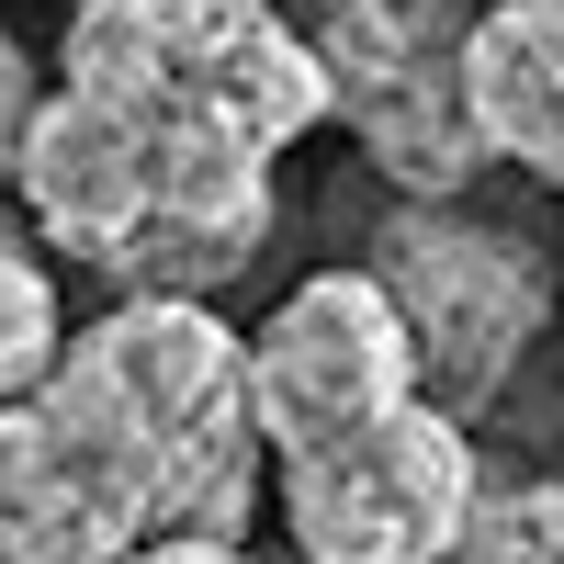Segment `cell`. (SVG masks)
<instances>
[{
	"instance_id": "2",
	"label": "cell",
	"mask_w": 564,
	"mask_h": 564,
	"mask_svg": "<svg viewBox=\"0 0 564 564\" xmlns=\"http://www.w3.org/2000/svg\"><path fill=\"white\" fill-rule=\"evenodd\" d=\"M34 395L90 417L170 531H249L260 497V406H249V339L215 316V294H113L90 327H68L57 372Z\"/></svg>"
},
{
	"instance_id": "3",
	"label": "cell",
	"mask_w": 564,
	"mask_h": 564,
	"mask_svg": "<svg viewBox=\"0 0 564 564\" xmlns=\"http://www.w3.org/2000/svg\"><path fill=\"white\" fill-rule=\"evenodd\" d=\"M372 271L417 327V372L452 417H497L553 327V238L475 193H395L372 226Z\"/></svg>"
},
{
	"instance_id": "14",
	"label": "cell",
	"mask_w": 564,
	"mask_h": 564,
	"mask_svg": "<svg viewBox=\"0 0 564 564\" xmlns=\"http://www.w3.org/2000/svg\"><path fill=\"white\" fill-rule=\"evenodd\" d=\"M57 12H68V0H57Z\"/></svg>"
},
{
	"instance_id": "4",
	"label": "cell",
	"mask_w": 564,
	"mask_h": 564,
	"mask_svg": "<svg viewBox=\"0 0 564 564\" xmlns=\"http://www.w3.org/2000/svg\"><path fill=\"white\" fill-rule=\"evenodd\" d=\"M327 68V113L395 193H475L497 170L475 135V0H294Z\"/></svg>"
},
{
	"instance_id": "11",
	"label": "cell",
	"mask_w": 564,
	"mask_h": 564,
	"mask_svg": "<svg viewBox=\"0 0 564 564\" xmlns=\"http://www.w3.org/2000/svg\"><path fill=\"white\" fill-rule=\"evenodd\" d=\"M45 113V68L23 57V34L0 23V193H12V170H23V135Z\"/></svg>"
},
{
	"instance_id": "8",
	"label": "cell",
	"mask_w": 564,
	"mask_h": 564,
	"mask_svg": "<svg viewBox=\"0 0 564 564\" xmlns=\"http://www.w3.org/2000/svg\"><path fill=\"white\" fill-rule=\"evenodd\" d=\"M463 79H475L486 159L564 193V0H486Z\"/></svg>"
},
{
	"instance_id": "6",
	"label": "cell",
	"mask_w": 564,
	"mask_h": 564,
	"mask_svg": "<svg viewBox=\"0 0 564 564\" xmlns=\"http://www.w3.org/2000/svg\"><path fill=\"white\" fill-rule=\"evenodd\" d=\"M406 395H430V372H417V327H406V305L384 294L372 260L294 282L249 339V406H260L271 463L305 452V441H339V430H361V417H384Z\"/></svg>"
},
{
	"instance_id": "10",
	"label": "cell",
	"mask_w": 564,
	"mask_h": 564,
	"mask_svg": "<svg viewBox=\"0 0 564 564\" xmlns=\"http://www.w3.org/2000/svg\"><path fill=\"white\" fill-rule=\"evenodd\" d=\"M441 564H564V475H486L475 520L452 531Z\"/></svg>"
},
{
	"instance_id": "12",
	"label": "cell",
	"mask_w": 564,
	"mask_h": 564,
	"mask_svg": "<svg viewBox=\"0 0 564 564\" xmlns=\"http://www.w3.org/2000/svg\"><path fill=\"white\" fill-rule=\"evenodd\" d=\"M124 564H260V553L226 542V531H159V542H135Z\"/></svg>"
},
{
	"instance_id": "1",
	"label": "cell",
	"mask_w": 564,
	"mask_h": 564,
	"mask_svg": "<svg viewBox=\"0 0 564 564\" xmlns=\"http://www.w3.org/2000/svg\"><path fill=\"white\" fill-rule=\"evenodd\" d=\"M327 124L282 0H68L12 204L113 294H215L271 249V159Z\"/></svg>"
},
{
	"instance_id": "9",
	"label": "cell",
	"mask_w": 564,
	"mask_h": 564,
	"mask_svg": "<svg viewBox=\"0 0 564 564\" xmlns=\"http://www.w3.org/2000/svg\"><path fill=\"white\" fill-rule=\"evenodd\" d=\"M68 350V305H57V271H45V238L23 204H0V395H34Z\"/></svg>"
},
{
	"instance_id": "5",
	"label": "cell",
	"mask_w": 564,
	"mask_h": 564,
	"mask_svg": "<svg viewBox=\"0 0 564 564\" xmlns=\"http://www.w3.org/2000/svg\"><path fill=\"white\" fill-rule=\"evenodd\" d=\"M271 486L305 564H441L486 497V452H475V417H452L441 395H406L339 441L282 452Z\"/></svg>"
},
{
	"instance_id": "13",
	"label": "cell",
	"mask_w": 564,
	"mask_h": 564,
	"mask_svg": "<svg viewBox=\"0 0 564 564\" xmlns=\"http://www.w3.org/2000/svg\"><path fill=\"white\" fill-rule=\"evenodd\" d=\"M282 12H294V0H282Z\"/></svg>"
},
{
	"instance_id": "7",
	"label": "cell",
	"mask_w": 564,
	"mask_h": 564,
	"mask_svg": "<svg viewBox=\"0 0 564 564\" xmlns=\"http://www.w3.org/2000/svg\"><path fill=\"white\" fill-rule=\"evenodd\" d=\"M148 475L57 395H0V564H124L159 542Z\"/></svg>"
}]
</instances>
